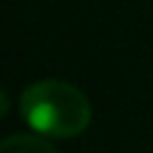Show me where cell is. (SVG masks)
Listing matches in <instances>:
<instances>
[{"label": "cell", "instance_id": "1", "mask_svg": "<svg viewBox=\"0 0 153 153\" xmlns=\"http://www.w3.org/2000/svg\"><path fill=\"white\" fill-rule=\"evenodd\" d=\"M23 120L41 135L49 138H74L87 130L92 120L89 100L69 82L44 79L33 82L21 94Z\"/></svg>", "mask_w": 153, "mask_h": 153}, {"label": "cell", "instance_id": "2", "mask_svg": "<svg viewBox=\"0 0 153 153\" xmlns=\"http://www.w3.org/2000/svg\"><path fill=\"white\" fill-rule=\"evenodd\" d=\"M0 153H56L51 143H46L38 135H10L3 140Z\"/></svg>", "mask_w": 153, "mask_h": 153}]
</instances>
